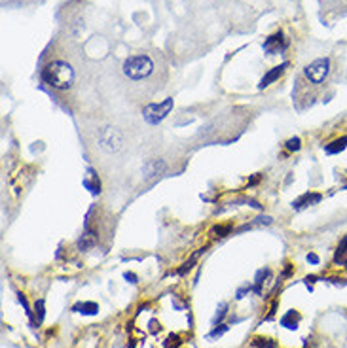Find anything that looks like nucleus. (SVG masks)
Listing matches in <instances>:
<instances>
[{
    "instance_id": "b1692460",
    "label": "nucleus",
    "mask_w": 347,
    "mask_h": 348,
    "mask_svg": "<svg viewBox=\"0 0 347 348\" xmlns=\"http://www.w3.org/2000/svg\"><path fill=\"white\" fill-rule=\"evenodd\" d=\"M252 291V286L250 284H245V286H241V288H237V291H236V301H241V299H245L247 297L248 293Z\"/></svg>"
},
{
    "instance_id": "7c9ffc66",
    "label": "nucleus",
    "mask_w": 347,
    "mask_h": 348,
    "mask_svg": "<svg viewBox=\"0 0 347 348\" xmlns=\"http://www.w3.org/2000/svg\"><path fill=\"white\" fill-rule=\"evenodd\" d=\"M260 178H262V174H256V176H252V178L248 180V186H254V184H258V182H260Z\"/></svg>"
},
{
    "instance_id": "2eb2a0df",
    "label": "nucleus",
    "mask_w": 347,
    "mask_h": 348,
    "mask_svg": "<svg viewBox=\"0 0 347 348\" xmlns=\"http://www.w3.org/2000/svg\"><path fill=\"white\" fill-rule=\"evenodd\" d=\"M346 148H347V134L346 136H340V138L332 140L330 144L324 146V152H326L328 156H338V154H342Z\"/></svg>"
},
{
    "instance_id": "4be33fe9",
    "label": "nucleus",
    "mask_w": 347,
    "mask_h": 348,
    "mask_svg": "<svg viewBox=\"0 0 347 348\" xmlns=\"http://www.w3.org/2000/svg\"><path fill=\"white\" fill-rule=\"evenodd\" d=\"M196 259H198V257H196V255H192V259H190V261L182 263L180 267H178V269H176V275H178V276H186L188 273L194 269V263H196Z\"/></svg>"
},
{
    "instance_id": "9b49d317",
    "label": "nucleus",
    "mask_w": 347,
    "mask_h": 348,
    "mask_svg": "<svg viewBox=\"0 0 347 348\" xmlns=\"http://www.w3.org/2000/svg\"><path fill=\"white\" fill-rule=\"evenodd\" d=\"M270 275H272V271H270L268 267H264V269H258V271H256V275H254V284H252V291H254V295H262V291H264V284L268 282Z\"/></svg>"
},
{
    "instance_id": "f3484780",
    "label": "nucleus",
    "mask_w": 347,
    "mask_h": 348,
    "mask_svg": "<svg viewBox=\"0 0 347 348\" xmlns=\"http://www.w3.org/2000/svg\"><path fill=\"white\" fill-rule=\"evenodd\" d=\"M228 309H230V305L226 303V301H222V303H218V307H216V312H214V316H212L211 324L212 327L218 324H224V318L228 316Z\"/></svg>"
},
{
    "instance_id": "a211bd4d",
    "label": "nucleus",
    "mask_w": 347,
    "mask_h": 348,
    "mask_svg": "<svg viewBox=\"0 0 347 348\" xmlns=\"http://www.w3.org/2000/svg\"><path fill=\"white\" fill-rule=\"evenodd\" d=\"M46 318V301L44 299H36L35 301V320H36V327Z\"/></svg>"
},
{
    "instance_id": "423d86ee",
    "label": "nucleus",
    "mask_w": 347,
    "mask_h": 348,
    "mask_svg": "<svg viewBox=\"0 0 347 348\" xmlns=\"http://www.w3.org/2000/svg\"><path fill=\"white\" fill-rule=\"evenodd\" d=\"M322 201V195L317 191H306L304 195H300L298 199L292 201V208L294 210H304L308 206H313V204H319Z\"/></svg>"
},
{
    "instance_id": "c85d7f7f",
    "label": "nucleus",
    "mask_w": 347,
    "mask_h": 348,
    "mask_svg": "<svg viewBox=\"0 0 347 348\" xmlns=\"http://www.w3.org/2000/svg\"><path fill=\"white\" fill-rule=\"evenodd\" d=\"M272 221H273V218H270V216H262L256 220V223H266V225H270Z\"/></svg>"
},
{
    "instance_id": "7ed1b4c3",
    "label": "nucleus",
    "mask_w": 347,
    "mask_h": 348,
    "mask_svg": "<svg viewBox=\"0 0 347 348\" xmlns=\"http://www.w3.org/2000/svg\"><path fill=\"white\" fill-rule=\"evenodd\" d=\"M171 110H173V98L169 96V98H165L161 104H148V106H144L142 116H144L146 123L158 125V123H161V121L169 116Z\"/></svg>"
},
{
    "instance_id": "f257e3e1",
    "label": "nucleus",
    "mask_w": 347,
    "mask_h": 348,
    "mask_svg": "<svg viewBox=\"0 0 347 348\" xmlns=\"http://www.w3.org/2000/svg\"><path fill=\"white\" fill-rule=\"evenodd\" d=\"M42 80L55 89H69L74 84V70L67 61H51L42 70Z\"/></svg>"
},
{
    "instance_id": "9d476101",
    "label": "nucleus",
    "mask_w": 347,
    "mask_h": 348,
    "mask_svg": "<svg viewBox=\"0 0 347 348\" xmlns=\"http://www.w3.org/2000/svg\"><path fill=\"white\" fill-rule=\"evenodd\" d=\"M72 312H78L82 316H97L99 314V305L93 301H82L72 305Z\"/></svg>"
},
{
    "instance_id": "4468645a",
    "label": "nucleus",
    "mask_w": 347,
    "mask_h": 348,
    "mask_svg": "<svg viewBox=\"0 0 347 348\" xmlns=\"http://www.w3.org/2000/svg\"><path fill=\"white\" fill-rule=\"evenodd\" d=\"M332 261H334V265H338V267H346L347 265V235L340 240V244H338V248H336Z\"/></svg>"
},
{
    "instance_id": "20e7f679",
    "label": "nucleus",
    "mask_w": 347,
    "mask_h": 348,
    "mask_svg": "<svg viewBox=\"0 0 347 348\" xmlns=\"http://www.w3.org/2000/svg\"><path fill=\"white\" fill-rule=\"evenodd\" d=\"M306 78L310 80L311 84H321L324 82V78L330 72V59L328 57H321V59H315L313 63H310L306 66Z\"/></svg>"
},
{
    "instance_id": "412c9836",
    "label": "nucleus",
    "mask_w": 347,
    "mask_h": 348,
    "mask_svg": "<svg viewBox=\"0 0 347 348\" xmlns=\"http://www.w3.org/2000/svg\"><path fill=\"white\" fill-rule=\"evenodd\" d=\"M180 345H182V341H180V335H176V333L167 335V339L163 341V348H178Z\"/></svg>"
},
{
    "instance_id": "f8f14e48",
    "label": "nucleus",
    "mask_w": 347,
    "mask_h": 348,
    "mask_svg": "<svg viewBox=\"0 0 347 348\" xmlns=\"http://www.w3.org/2000/svg\"><path fill=\"white\" fill-rule=\"evenodd\" d=\"M97 240H99L97 233H95V231H91L89 227H86V233H84V235L80 237V240H78V248H80L82 252H86V250L93 248V246L97 244Z\"/></svg>"
},
{
    "instance_id": "393cba45",
    "label": "nucleus",
    "mask_w": 347,
    "mask_h": 348,
    "mask_svg": "<svg viewBox=\"0 0 347 348\" xmlns=\"http://www.w3.org/2000/svg\"><path fill=\"white\" fill-rule=\"evenodd\" d=\"M148 331L152 333V335H158L161 331V324L158 322V320H150L148 322Z\"/></svg>"
},
{
    "instance_id": "dca6fc26",
    "label": "nucleus",
    "mask_w": 347,
    "mask_h": 348,
    "mask_svg": "<svg viewBox=\"0 0 347 348\" xmlns=\"http://www.w3.org/2000/svg\"><path fill=\"white\" fill-rule=\"evenodd\" d=\"M87 172L91 174V180H89V178H86V180H84V186H86L87 190L93 193V195H99V193H101V182H99V176H97V172H95L93 168H89Z\"/></svg>"
},
{
    "instance_id": "c756f323",
    "label": "nucleus",
    "mask_w": 347,
    "mask_h": 348,
    "mask_svg": "<svg viewBox=\"0 0 347 348\" xmlns=\"http://www.w3.org/2000/svg\"><path fill=\"white\" fill-rule=\"evenodd\" d=\"M228 231H230V227H222V225H220V227H214V233H220V237H224Z\"/></svg>"
},
{
    "instance_id": "2f4dec72",
    "label": "nucleus",
    "mask_w": 347,
    "mask_h": 348,
    "mask_svg": "<svg viewBox=\"0 0 347 348\" xmlns=\"http://www.w3.org/2000/svg\"><path fill=\"white\" fill-rule=\"evenodd\" d=\"M292 275V265H286V269L283 271V276H290Z\"/></svg>"
},
{
    "instance_id": "5701e85b",
    "label": "nucleus",
    "mask_w": 347,
    "mask_h": 348,
    "mask_svg": "<svg viewBox=\"0 0 347 348\" xmlns=\"http://www.w3.org/2000/svg\"><path fill=\"white\" fill-rule=\"evenodd\" d=\"M285 148L288 152H300V148H302V140L298 138V136H292V138H288L286 140Z\"/></svg>"
},
{
    "instance_id": "473e14b6",
    "label": "nucleus",
    "mask_w": 347,
    "mask_h": 348,
    "mask_svg": "<svg viewBox=\"0 0 347 348\" xmlns=\"http://www.w3.org/2000/svg\"><path fill=\"white\" fill-rule=\"evenodd\" d=\"M129 348H135V339H131V343H129Z\"/></svg>"
},
{
    "instance_id": "a878e982",
    "label": "nucleus",
    "mask_w": 347,
    "mask_h": 348,
    "mask_svg": "<svg viewBox=\"0 0 347 348\" xmlns=\"http://www.w3.org/2000/svg\"><path fill=\"white\" fill-rule=\"evenodd\" d=\"M306 259H308V263L310 265H319L321 263V257H319L317 253H313V252L308 253V255H306Z\"/></svg>"
},
{
    "instance_id": "0eeeda50",
    "label": "nucleus",
    "mask_w": 347,
    "mask_h": 348,
    "mask_svg": "<svg viewBox=\"0 0 347 348\" xmlns=\"http://www.w3.org/2000/svg\"><path fill=\"white\" fill-rule=\"evenodd\" d=\"M285 48H286V40L283 36V32H275L270 38H266V42H264V51L270 53V55L281 53Z\"/></svg>"
},
{
    "instance_id": "cd10ccee",
    "label": "nucleus",
    "mask_w": 347,
    "mask_h": 348,
    "mask_svg": "<svg viewBox=\"0 0 347 348\" xmlns=\"http://www.w3.org/2000/svg\"><path fill=\"white\" fill-rule=\"evenodd\" d=\"M275 312H277V301H273V303H272V309H270V314L266 316V320H273Z\"/></svg>"
},
{
    "instance_id": "6e6552de",
    "label": "nucleus",
    "mask_w": 347,
    "mask_h": 348,
    "mask_svg": "<svg viewBox=\"0 0 347 348\" xmlns=\"http://www.w3.org/2000/svg\"><path fill=\"white\" fill-rule=\"evenodd\" d=\"M165 168H167V165H165L163 159H150V161H146V163L142 165V172H144V178L150 180V178H154V176L163 174Z\"/></svg>"
},
{
    "instance_id": "bb28decb",
    "label": "nucleus",
    "mask_w": 347,
    "mask_h": 348,
    "mask_svg": "<svg viewBox=\"0 0 347 348\" xmlns=\"http://www.w3.org/2000/svg\"><path fill=\"white\" fill-rule=\"evenodd\" d=\"M124 278L129 282V284H137V282H139V276H137L135 273H131V271H127V273L124 275Z\"/></svg>"
},
{
    "instance_id": "1a4fd4ad",
    "label": "nucleus",
    "mask_w": 347,
    "mask_h": 348,
    "mask_svg": "<svg viewBox=\"0 0 347 348\" xmlns=\"http://www.w3.org/2000/svg\"><path fill=\"white\" fill-rule=\"evenodd\" d=\"M300 322H302V314H300L296 309H290V311H286L285 314L281 316L279 325H283L288 331H296L298 327H300Z\"/></svg>"
},
{
    "instance_id": "6ab92c4d",
    "label": "nucleus",
    "mask_w": 347,
    "mask_h": 348,
    "mask_svg": "<svg viewBox=\"0 0 347 348\" xmlns=\"http://www.w3.org/2000/svg\"><path fill=\"white\" fill-rule=\"evenodd\" d=\"M228 331H230V325L228 324H218V325H214L211 331L207 333V339H209V341H216V339H220L222 335H226Z\"/></svg>"
},
{
    "instance_id": "aec40b11",
    "label": "nucleus",
    "mask_w": 347,
    "mask_h": 348,
    "mask_svg": "<svg viewBox=\"0 0 347 348\" xmlns=\"http://www.w3.org/2000/svg\"><path fill=\"white\" fill-rule=\"evenodd\" d=\"M252 345L256 348H277V343H275V341L264 339V337H254V339H252Z\"/></svg>"
},
{
    "instance_id": "ddd939ff",
    "label": "nucleus",
    "mask_w": 347,
    "mask_h": 348,
    "mask_svg": "<svg viewBox=\"0 0 347 348\" xmlns=\"http://www.w3.org/2000/svg\"><path fill=\"white\" fill-rule=\"evenodd\" d=\"M286 66H288V63H283V64H279V66H275V68H272V70H270V72L266 74V76H264V78H262V80H260V84H258V87H260V89H264V87H268V85H270V84H273V82H275V80H277V78H279L281 74L285 72V68H286Z\"/></svg>"
},
{
    "instance_id": "f03ea898",
    "label": "nucleus",
    "mask_w": 347,
    "mask_h": 348,
    "mask_svg": "<svg viewBox=\"0 0 347 348\" xmlns=\"http://www.w3.org/2000/svg\"><path fill=\"white\" fill-rule=\"evenodd\" d=\"M154 70V63L148 55H131L124 61V74L131 80H142Z\"/></svg>"
},
{
    "instance_id": "39448f33",
    "label": "nucleus",
    "mask_w": 347,
    "mask_h": 348,
    "mask_svg": "<svg viewBox=\"0 0 347 348\" xmlns=\"http://www.w3.org/2000/svg\"><path fill=\"white\" fill-rule=\"evenodd\" d=\"M122 134L116 131V129H112V127H106V129H103L99 134V144L103 150H106V152H118L120 148H122Z\"/></svg>"
}]
</instances>
